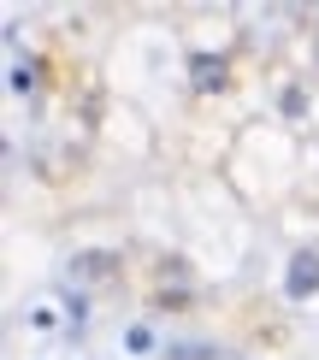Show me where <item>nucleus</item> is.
I'll use <instances>...</instances> for the list:
<instances>
[{"label":"nucleus","mask_w":319,"mask_h":360,"mask_svg":"<svg viewBox=\"0 0 319 360\" xmlns=\"http://www.w3.org/2000/svg\"><path fill=\"white\" fill-rule=\"evenodd\" d=\"M6 83H12V95H36V59H18Z\"/></svg>","instance_id":"nucleus-6"},{"label":"nucleus","mask_w":319,"mask_h":360,"mask_svg":"<svg viewBox=\"0 0 319 360\" xmlns=\"http://www.w3.org/2000/svg\"><path fill=\"white\" fill-rule=\"evenodd\" d=\"M118 272H125V260H118L113 248H77L65 260V283H77V290H106V283H118Z\"/></svg>","instance_id":"nucleus-3"},{"label":"nucleus","mask_w":319,"mask_h":360,"mask_svg":"<svg viewBox=\"0 0 319 360\" xmlns=\"http://www.w3.org/2000/svg\"><path fill=\"white\" fill-rule=\"evenodd\" d=\"M148 302H154V313H189L195 302H201V278H195V266L184 260V254H160L154 260Z\"/></svg>","instance_id":"nucleus-1"},{"label":"nucleus","mask_w":319,"mask_h":360,"mask_svg":"<svg viewBox=\"0 0 319 360\" xmlns=\"http://www.w3.org/2000/svg\"><path fill=\"white\" fill-rule=\"evenodd\" d=\"M284 302H319V243L290 248V260H284Z\"/></svg>","instance_id":"nucleus-4"},{"label":"nucleus","mask_w":319,"mask_h":360,"mask_svg":"<svg viewBox=\"0 0 319 360\" xmlns=\"http://www.w3.org/2000/svg\"><path fill=\"white\" fill-rule=\"evenodd\" d=\"M184 71H189V95H201V101H219V95H231V48H189L184 59Z\"/></svg>","instance_id":"nucleus-2"},{"label":"nucleus","mask_w":319,"mask_h":360,"mask_svg":"<svg viewBox=\"0 0 319 360\" xmlns=\"http://www.w3.org/2000/svg\"><path fill=\"white\" fill-rule=\"evenodd\" d=\"M165 342H160V331L154 325H125V354H136V360H148V354H160Z\"/></svg>","instance_id":"nucleus-5"}]
</instances>
